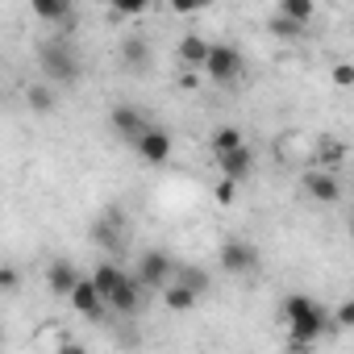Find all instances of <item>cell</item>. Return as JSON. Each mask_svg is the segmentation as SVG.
<instances>
[{"label": "cell", "mask_w": 354, "mask_h": 354, "mask_svg": "<svg viewBox=\"0 0 354 354\" xmlns=\"http://www.w3.org/2000/svg\"><path fill=\"white\" fill-rule=\"evenodd\" d=\"M279 313H283V325L292 329V337H288L292 350H308L321 333L337 329V325H333V313H329L325 304H317L313 296H304V292H292Z\"/></svg>", "instance_id": "obj_1"}, {"label": "cell", "mask_w": 354, "mask_h": 354, "mask_svg": "<svg viewBox=\"0 0 354 354\" xmlns=\"http://www.w3.org/2000/svg\"><path fill=\"white\" fill-rule=\"evenodd\" d=\"M38 63H42L46 80H50V84H59V88H75V84H80V75H84V67H80L75 50H71V46H63V42L42 46Z\"/></svg>", "instance_id": "obj_2"}, {"label": "cell", "mask_w": 354, "mask_h": 354, "mask_svg": "<svg viewBox=\"0 0 354 354\" xmlns=\"http://www.w3.org/2000/svg\"><path fill=\"white\" fill-rule=\"evenodd\" d=\"M175 271H180V267L171 263L167 250H142L138 263H133V275L142 279V288H154V292H162V288L175 279Z\"/></svg>", "instance_id": "obj_3"}, {"label": "cell", "mask_w": 354, "mask_h": 354, "mask_svg": "<svg viewBox=\"0 0 354 354\" xmlns=\"http://www.w3.org/2000/svg\"><path fill=\"white\" fill-rule=\"evenodd\" d=\"M300 188L317 205H337L342 201V180H337V171H329V167H308L300 175Z\"/></svg>", "instance_id": "obj_4"}, {"label": "cell", "mask_w": 354, "mask_h": 354, "mask_svg": "<svg viewBox=\"0 0 354 354\" xmlns=\"http://www.w3.org/2000/svg\"><path fill=\"white\" fill-rule=\"evenodd\" d=\"M205 75L213 84H234L242 80V50L238 46H225V42H213V55L205 63Z\"/></svg>", "instance_id": "obj_5"}, {"label": "cell", "mask_w": 354, "mask_h": 354, "mask_svg": "<svg viewBox=\"0 0 354 354\" xmlns=\"http://www.w3.org/2000/svg\"><path fill=\"white\" fill-rule=\"evenodd\" d=\"M129 146H133V154H138L142 162H150V167L167 162V158H171V150H175L171 133H167V129H158V125H146V129H142Z\"/></svg>", "instance_id": "obj_6"}, {"label": "cell", "mask_w": 354, "mask_h": 354, "mask_svg": "<svg viewBox=\"0 0 354 354\" xmlns=\"http://www.w3.org/2000/svg\"><path fill=\"white\" fill-rule=\"evenodd\" d=\"M217 259H221V271L225 275H250V271H259V250L250 242H242V238L221 242Z\"/></svg>", "instance_id": "obj_7"}, {"label": "cell", "mask_w": 354, "mask_h": 354, "mask_svg": "<svg viewBox=\"0 0 354 354\" xmlns=\"http://www.w3.org/2000/svg\"><path fill=\"white\" fill-rule=\"evenodd\" d=\"M67 304H71V313H80V317H100V313L109 308V300H104V292L96 288L92 275H80V283L71 288Z\"/></svg>", "instance_id": "obj_8"}, {"label": "cell", "mask_w": 354, "mask_h": 354, "mask_svg": "<svg viewBox=\"0 0 354 354\" xmlns=\"http://www.w3.org/2000/svg\"><path fill=\"white\" fill-rule=\"evenodd\" d=\"M209 55H213V42H209V38H201V34H184L180 42H175V59H180V67L205 71Z\"/></svg>", "instance_id": "obj_9"}, {"label": "cell", "mask_w": 354, "mask_h": 354, "mask_svg": "<svg viewBox=\"0 0 354 354\" xmlns=\"http://www.w3.org/2000/svg\"><path fill=\"white\" fill-rule=\"evenodd\" d=\"M213 158H217V171H221V175H230V180H238V184L254 171V150H250L246 142H242V146H234V150H221V154H213Z\"/></svg>", "instance_id": "obj_10"}, {"label": "cell", "mask_w": 354, "mask_h": 354, "mask_svg": "<svg viewBox=\"0 0 354 354\" xmlns=\"http://www.w3.org/2000/svg\"><path fill=\"white\" fill-rule=\"evenodd\" d=\"M30 9L38 21L59 26V30H75V5L71 0H30Z\"/></svg>", "instance_id": "obj_11"}, {"label": "cell", "mask_w": 354, "mask_h": 354, "mask_svg": "<svg viewBox=\"0 0 354 354\" xmlns=\"http://www.w3.org/2000/svg\"><path fill=\"white\" fill-rule=\"evenodd\" d=\"M109 125H113V133H121L125 142H133L150 121H146V113H142V109H133V104H117V109L109 113Z\"/></svg>", "instance_id": "obj_12"}, {"label": "cell", "mask_w": 354, "mask_h": 354, "mask_svg": "<svg viewBox=\"0 0 354 354\" xmlns=\"http://www.w3.org/2000/svg\"><path fill=\"white\" fill-rule=\"evenodd\" d=\"M80 283V271H75V263L71 259H50V267H46V288H50V296H71V288Z\"/></svg>", "instance_id": "obj_13"}, {"label": "cell", "mask_w": 354, "mask_h": 354, "mask_svg": "<svg viewBox=\"0 0 354 354\" xmlns=\"http://www.w3.org/2000/svg\"><path fill=\"white\" fill-rule=\"evenodd\" d=\"M138 308H142V279L129 271V279L109 296V313H117V317H133Z\"/></svg>", "instance_id": "obj_14"}, {"label": "cell", "mask_w": 354, "mask_h": 354, "mask_svg": "<svg viewBox=\"0 0 354 354\" xmlns=\"http://www.w3.org/2000/svg\"><path fill=\"white\" fill-rule=\"evenodd\" d=\"M158 296H162L167 313H192V308H196V300H201V292H196V288H188L184 279H171Z\"/></svg>", "instance_id": "obj_15"}, {"label": "cell", "mask_w": 354, "mask_h": 354, "mask_svg": "<svg viewBox=\"0 0 354 354\" xmlns=\"http://www.w3.org/2000/svg\"><path fill=\"white\" fill-rule=\"evenodd\" d=\"M342 158H346V142L342 138H329V133H321L317 138V146H313V167H329V171H337L342 167Z\"/></svg>", "instance_id": "obj_16"}, {"label": "cell", "mask_w": 354, "mask_h": 354, "mask_svg": "<svg viewBox=\"0 0 354 354\" xmlns=\"http://www.w3.org/2000/svg\"><path fill=\"white\" fill-rule=\"evenodd\" d=\"M92 242L100 246V254H117V250H121V221H117V217L92 221Z\"/></svg>", "instance_id": "obj_17"}, {"label": "cell", "mask_w": 354, "mask_h": 354, "mask_svg": "<svg viewBox=\"0 0 354 354\" xmlns=\"http://www.w3.org/2000/svg\"><path fill=\"white\" fill-rule=\"evenodd\" d=\"M92 279H96V288H100V292H104V300H109V296H113V292L129 279V271H125V267H117L113 259H104V263H96Z\"/></svg>", "instance_id": "obj_18"}, {"label": "cell", "mask_w": 354, "mask_h": 354, "mask_svg": "<svg viewBox=\"0 0 354 354\" xmlns=\"http://www.w3.org/2000/svg\"><path fill=\"white\" fill-rule=\"evenodd\" d=\"M304 30H308L304 21H296V17H288V13H279V9H275V17L267 21V34H275V38H283V42H288V38H300Z\"/></svg>", "instance_id": "obj_19"}, {"label": "cell", "mask_w": 354, "mask_h": 354, "mask_svg": "<svg viewBox=\"0 0 354 354\" xmlns=\"http://www.w3.org/2000/svg\"><path fill=\"white\" fill-rule=\"evenodd\" d=\"M26 104L38 113V117H46V113H55V92H50V84H34L30 92H26Z\"/></svg>", "instance_id": "obj_20"}, {"label": "cell", "mask_w": 354, "mask_h": 354, "mask_svg": "<svg viewBox=\"0 0 354 354\" xmlns=\"http://www.w3.org/2000/svg\"><path fill=\"white\" fill-rule=\"evenodd\" d=\"M246 138H242V129L238 125H217L213 129V138H209V146H213V154H221V150H234V146H242Z\"/></svg>", "instance_id": "obj_21"}, {"label": "cell", "mask_w": 354, "mask_h": 354, "mask_svg": "<svg viewBox=\"0 0 354 354\" xmlns=\"http://www.w3.org/2000/svg\"><path fill=\"white\" fill-rule=\"evenodd\" d=\"M150 5H154V0H109L113 17H125V21H138V17H146V13H150Z\"/></svg>", "instance_id": "obj_22"}, {"label": "cell", "mask_w": 354, "mask_h": 354, "mask_svg": "<svg viewBox=\"0 0 354 354\" xmlns=\"http://www.w3.org/2000/svg\"><path fill=\"white\" fill-rule=\"evenodd\" d=\"M146 59H150V46H146L142 38H129V42L121 46V63H125V67H146Z\"/></svg>", "instance_id": "obj_23"}, {"label": "cell", "mask_w": 354, "mask_h": 354, "mask_svg": "<svg viewBox=\"0 0 354 354\" xmlns=\"http://www.w3.org/2000/svg\"><path fill=\"white\" fill-rule=\"evenodd\" d=\"M279 13H288V17H296V21H313V13H317V0H279Z\"/></svg>", "instance_id": "obj_24"}, {"label": "cell", "mask_w": 354, "mask_h": 354, "mask_svg": "<svg viewBox=\"0 0 354 354\" xmlns=\"http://www.w3.org/2000/svg\"><path fill=\"white\" fill-rule=\"evenodd\" d=\"M329 84H333L337 92H350V88H354V63H346V59L333 63V67H329Z\"/></svg>", "instance_id": "obj_25"}, {"label": "cell", "mask_w": 354, "mask_h": 354, "mask_svg": "<svg viewBox=\"0 0 354 354\" xmlns=\"http://www.w3.org/2000/svg\"><path fill=\"white\" fill-rule=\"evenodd\" d=\"M213 196H217V205H221V209H230V205L238 201V180L221 175V180H217V192H213Z\"/></svg>", "instance_id": "obj_26"}, {"label": "cell", "mask_w": 354, "mask_h": 354, "mask_svg": "<svg viewBox=\"0 0 354 354\" xmlns=\"http://www.w3.org/2000/svg\"><path fill=\"white\" fill-rule=\"evenodd\" d=\"M175 279H184L188 288H196V292H205L209 288V275L205 271H196V267H180V271H175Z\"/></svg>", "instance_id": "obj_27"}, {"label": "cell", "mask_w": 354, "mask_h": 354, "mask_svg": "<svg viewBox=\"0 0 354 354\" xmlns=\"http://www.w3.org/2000/svg\"><path fill=\"white\" fill-rule=\"evenodd\" d=\"M17 288H21V271H17L13 263H5V267H0V292H9V296H13Z\"/></svg>", "instance_id": "obj_28"}, {"label": "cell", "mask_w": 354, "mask_h": 354, "mask_svg": "<svg viewBox=\"0 0 354 354\" xmlns=\"http://www.w3.org/2000/svg\"><path fill=\"white\" fill-rule=\"evenodd\" d=\"M167 9H171L175 17H192V13L205 9V0H167Z\"/></svg>", "instance_id": "obj_29"}, {"label": "cell", "mask_w": 354, "mask_h": 354, "mask_svg": "<svg viewBox=\"0 0 354 354\" xmlns=\"http://www.w3.org/2000/svg\"><path fill=\"white\" fill-rule=\"evenodd\" d=\"M333 325H337V329H354V300H342V304L333 308Z\"/></svg>", "instance_id": "obj_30"}, {"label": "cell", "mask_w": 354, "mask_h": 354, "mask_svg": "<svg viewBox=\"0 0 354 354\" xmlns=\"http://www.w3.org/2000/svg\"><path fill=\"white\" fill-rule=\"evenodd\" d=\"M346 230H350V238H354V209H350V221H346Z\"/></svg>", "instance_id": "obj_31"}]
</instances>
